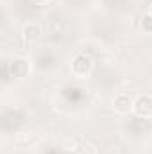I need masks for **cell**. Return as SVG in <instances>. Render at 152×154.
<instances>
[{
    "label": "cell",
    "instance_id": "cell-1",
    "mask_svg": "<svg viewBox=\"0 0 152 154\" xmlns=\"http://www.w3.org/2000/svg\"><path fill=\"white\" fill-rule=\"evenodd\" d=\"M134 111L138 115H143V116L152 115V97H149V95L140 97L136 100V104H134Z\"/></svg>",
    "mask_w": 152,
    "mask_h": 154
},
{
    "label": "cell",
    "instance_id": "cell-2",
    "mask_svg": "<svg viewBox=\"0 0 152 154\" xmlns=\"http://www.w3.org/2000/svg\"><path fill=\"white\" fill-rule=\"evenodd\" d=\"M113 108L118 111V113H127L131 108H132V100L127 97V95H118L116 99L113 100Z\"/></svg>",
    "mask_w": 152,
    "mask_h": 154
},
{
    "label": "cell",
    "instance_id": "cell-3",
    "mask_svg": "<svg viewBox=\"0 0 152 154\" xmlns=\"http://www.w3.org/2000/svg\"><path fill=\"white\" fill-rule=\"evenodd\" d=\"M23 34H25V39H29V41H36V39H39V36L43 34V31H41L39 25L31 23V25H27V27L23 29Z\"/></svg>",
    "mask_w": 152,
    "mask_h": 154
},
{
    "label": "cell",
    "instance_id": "cell-4",
    "mask_svg": "<svg viewBox=\"0 0 152 154\" xmlns=\"http://www.w3.org/2000/svg\"><path fill=\"white\" fill-rule=\"evenodd\" d=\"M143 29H145V32H149V34H152V14H149V16H145L143 18Z\"/></svg>",
    "mask_w": 152,
    "mask_h": 154
},
{
    "label": "cell",
    "instance_id": "cell-5",
    "mask_svg": "<svg viewBox=\"0 0 152 154\" xmlns=\"http://www.w3.org/2000/svg\"><path fill=\"white\" fill-rule=\"evenodd\" d=\"M150 14H152V7H150Z\"/></svg>",
    "mask_w": 152,
    "mask_h": 154
}]
</instances>
